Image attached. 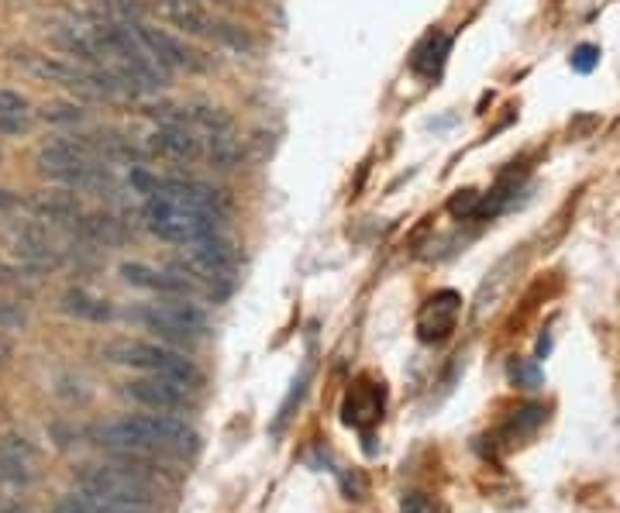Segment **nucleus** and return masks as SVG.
Masks as SVG:
<instances>
[{
    "mask_svg": "<svg viewBox=\"0 0 620 513\" xmlns=\"http://www.w3.org/2000/svg\"><path fill=\"white\" fill-rule=\"evenodd\" d=\"M100 445L124 455H193L200 438L190 424L169 414H135L100 427Z\"/></svg>",
    "mask_w": 620,
    "mask_h": 513,
    "instance_id": "1",
    "label": "nucleus"
},
{
    "mask_svg": "<svg viewBox=\"0 0 620 513\" xmlns=\"http://www.w3.org/2000/svg\"><path fill=\"white\" fill-rule=\"evenodd\" d=\"M76 486L80 493L93 496V500L104 503H118V507L131 510H149L159 500V489L138 469H118V465H87V469L76 472Z\"/></svg>",
    "mask_w": 620,
    "mask_h": 513,
    "instance_id": "2",
    "label": "nucleus"
},
{
    "mask_svg": "<svg viewBox=\"0 0 620 513\" xmlns=\"http://www.w3.org/2000/svg\"><path fill=\"white\" fill-rule=\"evenodd\" d=\"M107 359L118 365H131V369H142L149 376H166L180 386H197L200 383V369L193 365V359H186L183 352L166 345H149V341H114L107 345Z\"/></svg>",
    "mask_w": 620,
    "mask_h": 513,
    "instance_id": "3",
    "label": "nucleus"
},
{
    "mask_svg": "<svg viewBox=\"0 0 620 513\" xmlns=\"http://www.w3.org/2000/svg\"><path fill=\"white\" fill-rule=\"evenodd\" d=\"M124 393L135 403H142V407L155 410V414H173V410L186 407V386L173 383V379H166V376L135 379V383H128Z\"/></svg>",
    "mask_w": 620,
    "mask_h": 513,
    "instance_id": "4",
    "label": "nucleus"
},
{
    "mask_svg": "<svg viewBox=\"0 0 620 513\" xmlns=\"http://www.w3.org/2000/svg\"><path fill=\"white\" fill-rule=\"evenodd\" d=\"M135 35H138V42L145 45V52L159 62L162 69H180V66H197V59H193V52L186 49V45L176 42L173 35H166V31H159V28H152V25H142V21H135Z\"/></svg>",
    "mask_w": 620,
    "mask_h": 513,
    "instance_id": "5",
    "label": "nucleus"
},
{
    "mask_svg": "<svg viewBox=\"0 0 620 513\" xmlns=\"http://www.w3.org/2000/svg\"><path fill=\"white\" fill-rule=\"evenodd\" d=\"M149 149L176 162H193L200 155V138L190 131V124H159L149 135Z\"/></svg>",
    "mask_w": 620,
    "mask_h": 513,
    "instance_id": "6",
    "label": "nucleus"
},
{
    "mask_svg": "<svg viewBox=\"0 0 620 513\" xmlns=\"http://www.w3.org/2000/svg\"><path fill=\"white\" fill-rule=\"evenodd\" d=\"M14 259L21 262L25 272H49L59 266V252L49 245V238L38 228H25L14 242Z\"/></svg>",
    "mask_w": 620,
    "mask_h": 513,
    "instance_id": "7",
    "label": "nucleus"
},
{
    "mask_svg": "<svg viewBox=\"0 0 620 513\" xmlns=\"http://www.w3.org/2000/svg\"><path fill=\"white\" fill-rule=\"evenodd\" d=\"M455 317H459V297L452 290L438 293V297L428 300L421 314V338L424 341H441L448 331L455 328Z\"/></svg>",
    "mask_w": 620,
    "mask_h": 513,
    "instance_id": "8",
    "label": "nucleus"
},
{
    "mask_svg": "<svg viewBox=\"0 0 620 513\" xmlns=\"http://www.w3.org/2000/svg\"><path fill=\"white\" fill-rule=\"evenodd\" d=\"M121 276H124V283L138 286V290H155V293H183L186 290V279L176 276L173 269L159 272V269L145 266V262H124Z\"/></svg>",
    "mask_w": 620,
    "mask_h": 513,
    "instance_id": "9",
    "label": "nucleus"
},
{
    "mask_svg": "<svg viewBox=\"0 0 620 513\" xmlns=\"http://www.w3.org/2000/svg\"><path fill=\"white\" fill-rule=\"evenodd\" d=\"M31 465H35V455H31L25 441L21 438L0 441V479L4 483H28Z\"/></svg>",
    "mask_w": 620,
    "mask_h": 513,
    "instance_id": "10",
    "label": "nucleus"
},
{
    "mask_svg": "<svg viewBox=\"0 0 620 513\" xmlns=\"http://www.w3.org/2000/svg\"><path fill=\"white\" fill-rule=\"evenodd\" d=\"M379 410H383V393H379L376 386H359V390H352V396L345 400V424L366 427L369 421H376Z\"/></svg>",
    "mask_w": 620,
    "mask_h": 513,
    "instance_id": "11",
    "label": "nucleus"
},
{
    "mask_svg": "<svg viewBox=\"0 0 620 513\" xmlns=\"http://www.w3.org/2000/svg\"><path fill=\"white\" fill-rule=\"evenodd\" d=\"M31 214L42 221H76L80 217V200L73 193H42L31 200Z\"/></svg>",
    "mask_w": 620,
    "mask_h": 513,
    "instance_id": "12",
    "label": "nucleus"
},
{
    "mask_svg": "<svg viewBox=\"0 0 620 513\" xmlns=\"http://www.w3.org/2000/svg\"><path fill=\"white\" fill-rule=\"evenodd\" d=\"M66 310L73 317H83V321H93V324H104L114 317V307L107 300L93 297L87 290H69L66 293Z\"/></svg>",
    "mask_w": 620,
    "mask_h": 513,
    "instance_id": "13",
    "label": "nucleus"
},
{
    "mask_svg": "<svg viewBox=\"0 0 620 513\" xmlns=\"http://www.w3.org/2000/svg\"><path fill=\"white\" fill-rule=\"evenodd\" d=\"M207 155L217 169H238L245 162V149L235 138V131H224V135H207Z\"/></svg>",
    "mask_w": 620,
    "mask_h": 513,
    "instance_id": "14",
    "label": "nucleus"
},
{
    "mask_svg": "<svg viewBox=\"0 0 620 513\" xmlns=\"http://www.w3.org/2000/svg\"><path fill=\"white\" fill-rule=\"evenodd\" d=\"M131 317H135V321H142L149 331H159L162 338H169V341H186V338H193V334L186 331V328H180V324H176L173 317H169L166 310L159 307V303H152V307L135 310V314H131Z\"/></svg>",
    "mask_w": 620,
    "mask_h": 513,
    "instance_id": "15",
    "label": "nucleus"
},
{
    "mask_svg": "<svg viewBox=\"0 0 620 513\" xmlns=\"http://www.w3.org/2000/svg\"><path fill=\"white\" fill-rule=\"evenodd\" d=\"M159 307L166 310V314L173 317V321L180 324V328L190 331V334H204L207 328H211L207 314L197 307V303H190V300H162Z\"/></svg>",
    "mask_w": 620,
    "mask_h": 513,
    "instance_id": "16",
    "label": "nucleus"
},
{
    "mask_svg": "<svg viewBox=\"0 0 620 513\" xmlns=\"http://www.w3.org/2000/svg\"><path fill=\"white\" fill-rule=\"evenodd\" d=\"M80 228H83V235L93 238V242H100V245H121V242H124L121 221H118V217H111V214H90V217H83Z\"/></svg>",
    "mask_w": 620,
    "mask_h": 513,
    "instance_id": "17",
    "label": "nucleus"
},
{
    "mask_svg": "<svg viewBox=\"0 0 620 513\" xmlns=\"http://www.w3.org/2000/svg\"><path fill=\"white\" fill-rule=\"evenodd\" d=\"M169 18H173L176 28H183L186 35H211V21H207L190 0H169Z\"/></svg>",
    "mask_w": 620,
    "mask_h": 513,
    "instance_id": "18",
    "label": "nucleus"
},
{
    "mask_svg": "<svg viewBox=\"0 0 620 513\" xmlns=\"http://www.w3.org/2000/svg\"><path fill=\"white\" fill-rule=\"evenodd\" d=\"M52 513H145V510L118 507V503H104V500H93V496L80 493V496H66Z\"/></svg>",
    "mask_w": 620,
    "mask_h": 513,
    "instance_id": "19",
    "label": "nucleus"
},
{
    "mask_svg": "<svg viewBox=\"0 0 620 513\" xmlns=\"http://www.w3.org/2000/svg\"><path fill=\"white\" fill-rule=\"evenodd\" d=\"M190 121L200 124L207 135H224V131H235V124H231L228 114H224L221 107H211V104H197V107H193Z\"/></svg>",
    "mask_w": 620,
    "mask_h": 513,
    "instance_id": "20",
    "label": "nucleus"
},
{
    "mask_svg": "<svg viewBox=\"0 0 620 513\" xmlns=\"http://www.w3.org/2000/svg\"><path fill=\"white\" fill-rule=\"evenodd\" d=\"M510 379H514L521 390H538V386L545 383V372H541V365L534 359H514L510 362Z\"/></svg>",
    "mask_w": 620,
    "mask_h": 513,
    "instance_id": "21",
    "label": "nucleus"
},
{
    "mask_svg": "<svg viewBox=\"0 0 620 513\" xmlns=\"http://www.w3.org/2000/svg\"><path fill=\"white\" fill-rule=\"evenodd\" d=\"M541 421H545V410H541V407H527V410H521V414L514 417V421H510L507 434H510V438H524V434H531Z\"/></svg>",
    "mask_w": 620,
    "mask_h": 513,
    "instance_id": "22",
    "label": "nucleus"
},
{
    "mask_svg": "<svg viewBox=\"0 0 620 513\" xmlns=\"http://www.w3.org/2000/svg\"><path fill=\"white\" fill-rule=\"evenodd\" d=\"M42 118L49 124H80L83 121V107H76V104H45Z\"/></svg>",
    "mask_w": 620,
    "mask_h": 513,
    "instance_id": "23",
    "label": "nucleus"
},
{
    "mask_svg": "<svg viewBox=\"0 0 620 513\" xmlns=\"http://www.w3.org/2000/svg\"><path fill=\"white\" fill-rule=\"evenodd\" d=\"M211 35H217L224 45H231L235 52H252V42H248V35H245V31H238L235 25H211Z\"/></svg>",
    "mask_w": 620,
    "mask_h": 513,
    "instance_id": "24",
    "label": "nucleus"
},
{
    "mask_svg": "<svg viewBox=\"0 0 620 513\" xmlns=\"http://www.w3.org/2000/svg\"><path fill=\"white\" fill-rule=\"evenodd\" d=\"M596 62H600V49H593V45H579V49L572 52V69H576V73H593Z\"/></svg>",
    "mask_w": 620,
    "mask_h": 513,
    "instance_id": "25",
    "label": "nucleus"
},
{
    "mask_svg": "<svg viewBox=\"0 0 620 513\" xmlns=\"http://www.w3.org/2000/svg\"><path fill=\"white\" fill-rule=\"evenodd\" d=\"M452 214H459V217H469V214H476V207H479V193L476 190H459L452 197Z\"/></svg>",
    "mask_w": 620,
    "mask_h": 513,
    "instance_id": "26",
    "label": "nucleus"
},
{
    "mask_svg": "<svg viewBox=\"0 0 620 513\" xmlns=\"http://www.w3.org/2000/svg\"><path fill=\"white\" fill-rule=\"evenodd\" d=\"M28 114H0V135H28Z\"/></svg>",
    "mask_w": 620,
    "mask_h": 513,
    "instance_id": "27",
    "label": "nucleus"
},
{
    "mask_svg": "<svg viewBox=\"0 0 620 513\" xmlns=\"http://www.w3.org/2000/svg\"><path fill=\"white\" fill-rule=\"evenodd\" d=\"M131 186H135L138 193H145V197H152V193H159V180H152L149 173H145L142 166H131Z\"/></svg>",
    "mask_w": 620,
    "mask_h": 513,
    "instance_id": "28",
    "label": "nucleus"
},
{
    "mask_svg": "<svg viewBox=\"0 0 620 513\" xmlns=\"http://www.w3.org/2000/svg\"><path fill=\"white\" fill-rule=\"evenodd\" d=\"M0 114H28V100L14 90H0Z\"/></svg>",
    "mask_w": 620,
    "mask_h": 513,
    "instance_id": "29",
    "label": "nucleus"
},
{
    "mask_svg": "<svg viewBox=\"0 0 620 513\" xmlns=\"http://www.w3.org/2000/svg\"><path fill=\"white\" fill-rule=\"evenodd\" d=\"M25 324V310L18 303H0V328H21Z\"/></svg>",
    "mask_w": 620,
    "mask_h": 513,
    "instance_id": "30",
    "label": "nucleus"
},
{
    "mask_svg": "<svg viewBox=\"0 0 620 513\" xmlns=\"http://www.w3.org/2000/svg\"><path fill=\"white\" fill-rule=\"evenodd\" d=\"M403 513H428V507H424V500L417 493H410V496H403Z\"/></svg>",
    "mask_w": 620,
    "mask_h": 513,
    "instance_id": "31",
    "label": "nucleus"
},
{
    "mask_svg": "<svg viewBox=\"0 0 620 513\" xmlns=\"http://www.w3.org/2000/svg\"><path fill=\"white\" fill-rule=\"evenodd\" d=\"M14 207H18V197H14L11 190H0V214L14 211Z\"/></svg>",
    "mask_w": 620,
    "mask_h": 513,
    "instance_id": "32",
    "label": "nucleus"
},
{
    "mask_svg": "<svg viewBox=\"0 0 620 513\" xmlns=\"http://www.w3.org/2000/svg\"><path fill=\"white\" fill-rule=\"evenodd\" d=\"M0 513H21V510H11V507H4V510H0Z\"/></svg>",
    "mask_w": 620,
    "mask_h": 513,
    "instance_id": "33",
    "label": "nucleus"
},
{
    "mask_svg": "<svg viewBox=\"0 0 620 513\" xmlns=\"http://www.w3.org/2000/svg\"><path fill=\"white\" fill-rule=\"evenodd\" d=\"M0 355H4V348H0Z\"/></svg>",
    "mask_w": 620,
    "mask_h": 513,
    "instance_id": "34",
    "label": "nucleus"
}]
</instances>
